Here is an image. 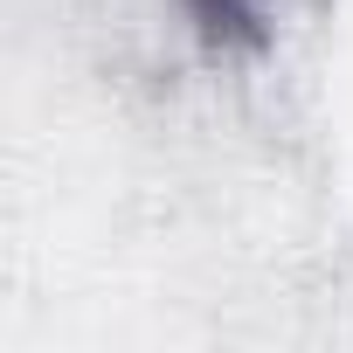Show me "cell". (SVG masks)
<instances>
[{
	"instance_id": "1",
	"label": "cell",
	"mask_w": 353,
	"mask_h": 353,
	"mask_svg": "<svg viewBox=\"0 0 353 353\" xmlns=\"http://www.w3.org/2000/svg\"><path fill=\"white\" fill-rule=\"evenodd\" d=\"M181 8L208 49H263L270 42V0H181Z\"/></svg>"
}]
</instances>
